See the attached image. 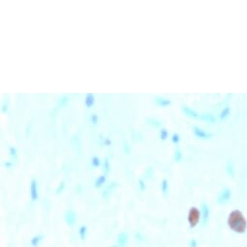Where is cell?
<instances>
[{"label":"cell","mask_w":247,"mask_h":247,"mask_svg":"<svg viewBox=\"0 0 247 247\" xmlns=\"http://www.w3.org/2000/svg\"><path fill=\"white\" fill-rule=\"evenodd\" d=\"M200 218H201V212L197 207H192L189 211V222L191 226H196L200 221Z\"/></svg>","instance_id":"obj_1"},{"label":"cell","mask_w":247,"mask_h":247,"mask_svg":"<svg viewBox=\"0 0 247 247\" xmlns=\"http://www.w3.org/2000/svg\"><path fill=\"white\" fill-rule=\"evenodd\" d=\"M30 198L32 202L38 201L39 199V192H38V181L35 178L31 179L30 182Z\"/></svg>","instance_id":"obj_2"},{"label":"cell","mask_w":247,"mask_h":247,"mask_svg":"<svg viewBox=\"0 0 247 247\" xmlns=\"http://www.w3.org/2000/svg\"><path fill=\"white\" fill-rule=\"evenodd\" d=\"M193 133L194 135L197 138L199 139H203V140H207V139H210L213 135L211 133H209V132H207V131H204V130H203L202 128H200L198 126H194L193 127Z\"/></svg>","instance_id":"obj_3"},{"label":"cell","mask_w":247,"mask_h":247,"mask_svg":"<svg viewBox=\"0 0 247 247\" xmlns=\"http://www.w3.org/2000/svg\"><path fill=\"white\" fill-rule=\"evenodd\" d=\"M65 221L69 226H74L77 221V213L74 209H69L65 214Z\"/></svg>","instance_id":"obj_4"},{"label":"cell","mask_w":247,"mask_h":247,"mask_svg":"<svg viewBox=\"0 0 247 247\" xmlns=\"http://www.w3.org/2000/svg\"><path fill=\"white\" fill-rule=\"evenodd\" d=\"M154 104L157 105L158 107H162V108H167V107H169L171 104H172V101L171 99H168V98H165V97H155L154 99Z\"/></svg>","instance_id":"obj_5"},{"label":"cell","mask_w":247,"mask_h":247,"mask_svg":"<svg viewBox=\"0 0 247 247\" xmlns=\"http://www.w3.org/2000/svg\"><path fill=\"white\" fill-rule=\"evenodd\" d=\"M230 197H231V190L228 189V188H225L220 193V195H219L217 202H218V204H225V203H227L228 201H229Z\"/></svg>","instance_id":"obj_6"},{"label":"cell","mask_w":247,"mask_h":247,"mask_svg":"<svg viewBox=\"0 0 247 247\" xmlns=\"http://www.w3.org/2000/svg\"><path fill=\"white\" fill-rule=\"evenodd\" d=\"M85 105L87 109H91L95 105V96L93 93H87L85 97Z\"/></svg>","instance_id":"obj_7"},{"label":"cell","mask_w":247,"mask_h":247,"mask_svg":"<svg viewBox=\"0 0 247 247\" xmlns=\"http://www.w3.org/2000/svg\"><path fill=\"white\" fill-rule=\"evenodd\" d=\"M128 234L126 232H122L120 233L118 235V237H117V241H118V244H119V247H124L125 245L127 244L128 242Z\"/></svg>","instance_id":"obj_8"},{"label":"cell","mask_w":247,"mask_h":247,"mask_svg":"<svg viewBox=\"0 0 247 247\" xmlns=\"http://www.w3.org/2000/svg\"><path fill=\"white\" fill-rule=\"evenodd\" d=\"M106 181H107V175H106V174L99 175V176H98V178H96V180H95V187H96L97 189L101 188L102 186H103V185L106 183Z\"/></svg>","instance_id":"obj_9"},{"label":"cell","mask_w":247,"mask_h":247,"mask_svg":"<svg viewBox=\"0 0 247 247\" xmlns=\"http://www.w3.org/2000/svg\"><path fill=\"white\" fill-rule=\"evenodd\" d=\"M43 237H44L43 235H37V236H35L33 239H31V240H30L31 246L32 247H38V245L40 244V242L43 240Z\"/></svg>","instance_id":"obj_10"},{"label":"cell","mask_w":247,"mask_h":247,"mask_svg":"<svg viewBox=\"0 0 247 247\" xmlns=\"http://www.w3.org/2000/svg\"><path fill=\"white\" fill-rule=\"evenodd\" d=\"M202 211H203V220L204 223H206L207 220L208 219V215H209V209H208V206L207 204H204V203L202 204Z\"/></svg>","instance_id":"obj_11"},{"label":"cell","mask_w":247,"mask_h":247,"mask_svg":"<svg viewBox=\"0 0 247 247\" xmlns=\"http://www.w3.org/2000/svg\"><path fill=\"white\" fill-rule=\"evenodd\" d=\"M101 165H102V162L100 160V158L98 156H96V155L92 156V158H91V166L93 168H99Z\"/></svg>","instance_id":"obj_12"},{"label":"cell","mask_w":247,"mask_h":247,"mask_svg":"<svg viewBox=\"0 0 247 247\" xmlns=\"http://www.w3.org/2000/svg\"><path fill=\"white\" fill-rule=\"evenodd\" d=\"M86 233H87L86 226H85V225L81 226L80 230H79V235H80V237H81L82 240H85V239H86Z\"/></svg>","instance_id":"obj_13"},{"label":"cell","mask_w":247,"mask_h":247,"mask_svg":"<svg viewBox=\"0 0 247 247\" xmlns=\"http://www.w3.org/2000/svg\"><path fill=\"white\" fill-rule=\"evenodd\" d=\"M159 137L162 141H166L168 137H169V131L166 128H161L159 131Z\"/></svg>","instance_id":"obj_14"},{"label":"cell","mask_w":247,"mask_h":247,"mask_svg":"<svg viewBox=\"0 0 247 247\" xmlns=\"http://www.w3.org/2000/svg\"><path fill=\"white\" fill-rule=\"evenodd\" d=\"M168 190H169V182H168L167 179H163L161 182V191L162 193L166 195L168 193Z\"/></svg>","instance_id":"obj_15"},{"label":"cell","mask_w":247,"mask_h":247,"mask_svg":"<svg viewBox=\"0 0 247 247\" xmlns=\"http://www.w3.org/2000/svg\"><path fill=\"white\" fill-rule=\"evenodd\" d=\"M182 157H183V155H182V153H181V150L179 149V148H176L175 151V155H174L175 161L179 163L181 160H182Z\"/></svg>","instance_id":"obj_16"},{"label":"cell","mask_w":247,"mask_h":247,"mask_svg":"<svg viewBox=\"0 0 247 247\" xmlns=\"http://www.w3.org/2000/svg\"><path fill=\"white\" fill-rule=\"evenodd\" d=\"M230 111H231V110H230L229 107H226L225 109H223V111H221V114H220V119L224 120L225 118H227L230 114Z\"/></svg>","instance_id":"obj_17"},{"label":"cell","mask_w":247,"mask_h":247,"mask_svg":"<svg viewBox=\"0 0 247 247\" xmlns=\"http://www.w3.org/2000/svg\"><path fill=\"white\" fill-rule=\"evenodd\" d=\"M111 170V166H110V160L109 158H105L104 160V172L107 175Z\"/></svg>","instance_id":"obj_18"},{"label":"cell","mask_w":247,"mask_h":247,"mask_svg":"<svg viewBox=\"0 0 247 247\" xmlns=\"http://www.w3.org/2000/svg\"><path fill=\"white\" fill-rule=\"evenodd\" d=\"M171 139H172V143H175V144H178L179 142H180V137H179V135L178 133L172 134V136Z\"/></svg>","instance_id":"obj_19"},{"label":"cell","mask_w":247,"mask_h":247,"mask_svg":"<svg viewBox=\"0 0 247 247\" xmlns=\"http://www.w3.org/2000/svg\"><path fill=\"white\" fill-rule=\"evenodd\" d=\"M115 184H116V183H114V182H111V185H110V186H108V188H107L106 190H104V193H103V198H105V197H106V194H107V197H108V194L110 193V191H111V190H113V188H114V187H115Z\"/></svg>","instance_id":"obj_20"},{"label":"cell","mask_w":247,"mask_h":247,"mask_svg":"<svg viewBox=\"0 0 247 247\" xmlns=\"http://www.w3.org/2000/svg\"><path fill=\"white\" fill-rule=\"evenodd\" d=\"M98 121H99V117H98V115L96 114H92L90 115V122L92 124L96 125V124H98Z\"/></svg>","instance_id":"obj_21"},{"label":"cell","mask_w":247,"mask_h":247,"mask_svg":"<svg viewBox=\"0 0 247 247\" xmlns=\"http://www.w3.org/2000/svg\"><path fill=\"white\" fill-rule=\"evenodd\" d=\"M9 151H10V155L13 157V158H16L18 156V150L15 146H10L9 148Z\"/></svg>","instance_id":"obj_22"},{"label":"cell","mask_w":247,"mask_h":247,"mask_svg":"<svg viewBox=\"0 0 247 247\" xmlns=\"http://www.w3.org/2000/svg\"><path fill=\"white\" fill-rule=\"evenodd\" d=\"M139 183H140V184H139V186H140V190H141L142 192H143V191L146 190V183H144V181H143V179H140V180H139Z\"/></svg>","instance_id":"obj_23"},{"label":"cell","mask_w":247,"mask_h":247,"mask_svg":"<svg viewBox=\"0 0 247 247\" xmlns=\"http://www.w3.org/2000/svg\"><path fill=\"white\" fill-rule=\"evenodd\" d=\"M102 143L104 144V146H111V140L109 138H105L103 140V142H102Z\"/></svg>","instance_id":"obj_24"},{"label":"cell","mask_w":247,"mask_h":247,"mask_svg":"<svg viewBox=\"0 0 247 247\" xmlns=\"http://www.w3.org/2000/svg\"><path fill=\"white\" fill-rule=\"evenodd\" d=\"M4 165H5V167L7 168V169H12L13 166H14V163L13 162H6Z\"/></svg>","instance_id":"obj_25"},{"label":"cell","mask_w":247,"mask_h":247,"mask_svg":"<svg viewBox=\"0 0 247 247\" xmlns=\"http://www.w3.org/2000/svg\"><path fill=\"white\" fill-rule=\"evenodd\" d=\"M111 247H119V246H115V245H113V246H111Z\"/></svg>","instance_id":"obj_26"}]
</instances>
